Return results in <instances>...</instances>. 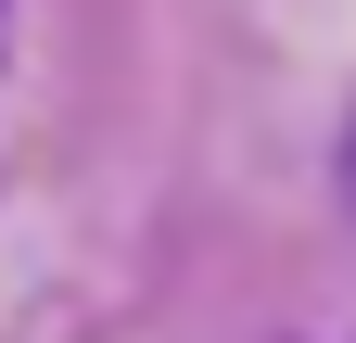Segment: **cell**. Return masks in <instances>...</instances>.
I'll list each match as a JSON object with an SVG mask.
<instances>
[{
	"label": "cell",
	"instance_id": "cell-1",
	"mask_svg": "<svg viewBox=\"0 0 356 343\" xmlns=\"http://www.w3.org/2000/svg\"><path fill=\"white\" fill-rule=\"evenodd\" d=\"M343 191H356V127H343Z\"/></svg>",
	"mask_w": 356,
	"mask_h": 343
}]
</instances>
